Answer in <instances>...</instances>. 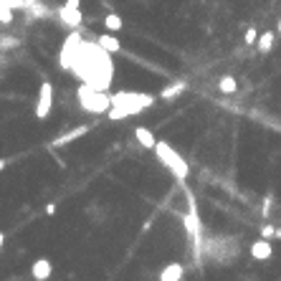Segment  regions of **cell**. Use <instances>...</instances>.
<instances>
[{"mask_svg": "<svg viewBox=\"0 0 281 281\" xmlns=\"http://www.w3.org/2000/svg\"><path fill=\"white\" fill-rule=\"evenodd\" d=\"M155 104V96L152 94H137V92H119L112 96V109L106 112L112 122H119V119H127L137 112H144Z\"/></svg>", "mask_w": 281, "mask_h": 281, "instance_id": "1", "label": "cell"}, {"mask_svg": "<svg viewBox=\"0 0 281 281\" xmlns=\"http://www.w3.org/2000/svg\"><path fill=\"white\" fill-rule=\"evenodd\" d=\"M155 155L160 157V162L175 175V180H187L190 178V165L185 162V157H180V152L178 149H172L165 140H157V144H155Z\"/></svg>", "mask_w": 281, "mask_h": 281, "instance_id": "2", "label": "cell"}, {"mask_svg": "<svg viewBox=\"0 0 281 281\" xmlns=\"http://www.w3.org/2000/svg\"><path fill=\"white\" fill-rule=\"evenodd\" d=\"M76 96H79V104L84 106L86 112H94V114H106L112 109V96L106 94V92H99L94 89L92 84H81L79 89H76Z\"/></svg>", "mask_w": 281, "mask_h": 281, "instance_id": "3", "label": "cell"}, {"mask_svg": "<svg viewBox=\"0 0 281 281\" xmlns=\"http://www.w3.org/2000/svg\"><path fill=\"white\" fill-rule=\"evenodd\" d=\"M58 20L66 28H79L81 26V0H66L63 8L58 10Z\"/></svg>", "mask_w": 281, "mask_h": 281, "instance_id": "4", "label": "cell"}, {"mask_svg": "<svg viewBox=\"0 0 281 281\" xmlns=\"http://www.w3.org/2000/svg\"><path fill=\"white\" fill-rule=\"evenodd\" d=\"M51 106H53V86L48 81H43L38 89V99H36V117L46 119L51 114Z\"/></svg>", "mask_w": 281, "mask_h": 281, "instance_id": "5", "label": "cell"}, {"mask_svg": "<svg viewBox=\"0 0 281 281\" xmlns=\"http://www.w3.org/2000/svg\"><path fill=\"white\" fill-rule=\"evenodd\" d=\"M185 228H187V235L192 241H195V246H198V241H200V223H198V210H195V203H192V198H190V210H187V215H185ZM200 248V246H198Z\"/></svg>", "mask_w": 281, "mask_h": 281, "instance_id": "6", "label": "cell"}, {"mask_svg": "<svg viewBox=\"0 0 281 281\" xmlns=\"http://www.w3.org/2000/svg\"><path fill=\"white\" fill-rule=\"evenodd\" d=\"M274 256V246L269 243V238H258L251 243V258H256V261H269V258Z\"/></svg>", "mask_w": 281, "mask_h": 281, "instance_id": "7", "label": "cell"}, {"mask_svg": "<svg viewBox=\"0 0 281 281\" xmlns=\"http://www.w3.org/2000/svg\"><path fill=\"white\" fill-rule=\"evenodd\" d=\"M51 274H53V266H51L48 258H36L31 264V276L36 281H46V279H51Z\"/></svg>", "mask_w": 281, "mask_h": 281, "instance_id": "8", "label": "cell"}, {"mask_svg": "<svg viewBox=\"0 0 281 281\" xmlns=\"http://www.w3.org/2000/svg\"><path fill=\"white\" fill-rule=\"evenodd\" d=\"M135 137L144 149H155V144H157V137L149 127H135Z\"/></svg>", "mask_w": 281, "mask_h": 281, "instance_id": "9", "label": "cell"}, {"mask_svg": "<svg viewBox=\"0 0 281 281\" xmlns=\"http://www.w3.org/2000/svg\"><path fill=\"white\" fill-rule=\"evenodd\" d=\"M185 276V266L183 264H167L162 271H160V281H180Z\"/></svg>", "mask_w": 281, "mask_h": 281, "instance_id": "10", "label": "cell"}, {"mask_svg": "<svg viewBox=\"0 0 281 281\" xmlns=\"http://www.w3.org/2000/svg\"><path fill=\"white\" fill-rule=\"evenodd\" d=\"M96 43L104 48V51H109V53H119L122 51V43H119V38H114V33H101L99 38H96Z\"/></svg>", "mask_w": 281, "mask_h": 281, "instance_id": "11", "label": "cell"}, {"mask_svg": "<svg viewBox=\"0 0 281 281\" xmlns=\"http://www.w3.org/2000/svg\"><path fill=\"white\" fill-rule=\"evenodd\" d=\"M274 41H276V33L274 31H264V33H258L256 48L261 51V53H271L274 51Z\"/></svg>", "mask_w": 281, "mask_h": 281, "instance_id": "12", "label": "cell"}, {"mask_svg": "<svg viewBox=\"0 0 281 281\" xmlns=\"http://www.w3.org/2000/svg\"><path fill=\"white\" fill-rule=\"evenodd\" d=\"M104 28L109 31V33H119V31L124 28L122 15H119V13H106V15H104Z\"/></svg>", "mask_w": 281, "mask_h": 281, "instance_id": "13", "label": "cell"}, {"mask_svg": "<svg viewBox=\"0 0 281 281\" xmlns=\"http://www.w3.org/2000/svg\"><path fill=\"white\" fill-rule=\"evenodd\" d=\"M218 89H221V94H235L238 92V81H235V76H221Z\"/></svg>", "mask_w": 281, "mask_h": 281, "instance_id": "14", "label": "cell"}, {"mask_svg": "<svg viewBox=\"0 0 281 281\" xmlns=\"http://www.w3.org/2000/svg\"><path fill=\"white\" fill-rule=\"evenodd\" d=\"M86 132H89V127H79V129H74V132H69V135H63V137H58L53 144L56 147H63V144H69V142H74L76 137H84Z\"/></svg>", "mask_w": 281, "mask_h": 281, "instance_id": "15", "label": "cell"}, {"mask_svg": "<svg viewBox=\"0 0 281 281\" xmlns=\"http://www.w3.org/2000/svg\"><path fill=\"white\" fill-rule=\"evenodd\" d=\"M183 92H185V81L170 84L167 89H162V92H160V99H172V96H178V94H183Z\"/></svg>", "mask_w": 281, "mask_h": 281, "instance_id": "16", "label": "cell"}, {"mask_svg": "<svg viewBox=\"0 0 281 281\" xmlns=\"http://www.w3.org/2000/svg\"><path fill=\"white\" fill-rule=\"evenodd\" d=\"M256 41H258V31L253 26H248L246 33H243V43H246V46H256Z\"/></svg>", "mask_w": 281, "mask_h": 281, "instance_id": "17", "label": "cell"}, {"mask_svg": "<svg viewBox=\"0 0 281 281\" xmlns=\"http://www.w3.org/2000/svg\"><path fill=\"white\" fill-rule=\"evenodd\" d=\"M274 235H276V228L271 223H264L261 226V238H274Z\"/></svg>", "mask_w": 281, "mask_h": 281, "instance_id": "18", "label": "cell"}, {"mask_svg": "<svg viewBox=\"0 0 281 281\" xmlns=\"http://www.w3.org/2000/svg\"><path fill=\"white\" fill-rule=\"evenodd\" d=\"M0 20H3V23H10V20H13L10 5H0Z\"/></svg>", "mask_w": 281, "mask_h": 281, "instance_id": "19", "label": "cell"}, {"mask_svg": "<svg viewBox=\"0 0 281 281\" xmlns=\"http://www.w3.org/2000/svg\"><path fill=\"white\" fill-rule=\"evenodd\" d=\"M46 213H48V215H53V213H56V205H53V203H48V205H46Z\"/></svg>", "mask_w": 281, "mask_h": 281, "instance_id": "20", "label": "cell"}, {"mask_svg": "<svg viewBox=\"0 0 281 281\" xmlns=\"http://www.w3.org/2000/svg\"><path fill=\"white\" fill-rule=\"evenodd\" d=\"M3 243H5V233L0 231V248H3Z\"/></svg>", "mask_w": 281, "mask_h": 281, "instance_id": "21", "label": "cell"}, {"mask_svg": "<svg viewBox=\"0 0 281 281\" xmlns=\"http://www.w3.org/2000/svg\"><path fill=\"white\" fill-rule=\"evenodd\" d=\"M5 165H8L5 160H0V172H3V170H5Z\"/></svg>", "mask_w": 281, "mask_h": 281, "instance_id": "22", "label": "cell"}, {"mask_svg": "<svg viewBox=\"0 0 281 281\" xmlns=\"http://www.w3.org/2000/svg\"><path fill=\"white\" fill-rule=\"evenodd\" d=\"M276 31L281 33V15H279V23H276Z\"/></svg>", "mask_w": 281, "mask_h": 281, "instance_id": "23", "label": "cell"}]
</instances>
